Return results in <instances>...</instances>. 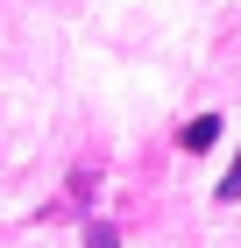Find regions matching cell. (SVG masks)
Wrapping results in <instances>:
<instances>
[{
  "mask_svg": "<svg viewBox=\"0 0 241 248\" xmlns=\"http://www.w3.org/2000/svg\"><path fill=\"white\" fill-rule=\"evenodd\" d=\"M227 199H241V156H234V170L220 177V206H227Z\"/></svg>",
  "mask_w": 241,
  "mask_h": 248,
  "instance_id": "cell-3",
  "label": "cell"
},
{
  "mask_svg": "<svg viewBox=\"0 0 241 248\" xmlns=\"http://www.w3.org/2000/svg\"><path fill=\"white\" fill-rule=\"evenodd\" d=\"M213 135H220V121H213V114H199V121H192V128H185V149H206Z\"/></svg>",
  "mask_w": 241,
  "mask_h": 248,
  "instance_id": "cell-1",
  "label": "cell"
},
{
  "mask_svg": "<svg viewBox=\"0 0 241 248\" xmlns=\"http://www.w3.org/2000/svg\"><path fill=\"white\" fill-rule=\"evenodd\" d=\"M85 248H121V234H113L107 220H93V227H85Z\"/></svg>",
  "mask_w": 241,
  "mask_h": 248,
  "instance_id": "cell-2",
  "label": "cell"
}]
</instances>
